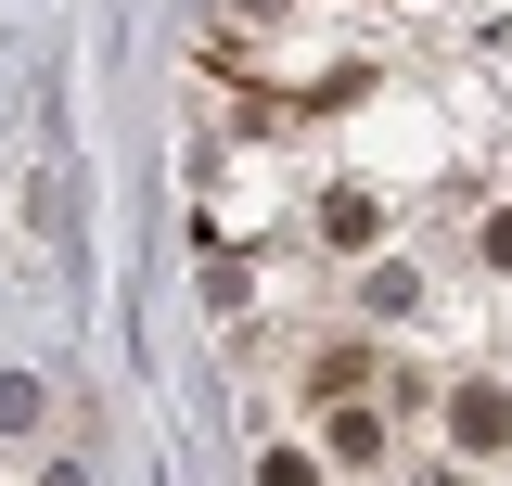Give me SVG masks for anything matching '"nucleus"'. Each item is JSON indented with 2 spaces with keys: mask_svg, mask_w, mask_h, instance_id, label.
Returning <instances> with one entry per match:
<instances>
[{
  "mask_svg": "<svg viewBox=\"0 0 512 486\" xmlns=\"http://www.w3.org/2000/svg\"><path fill=\"white\" fill-rule=\"evenodd\" d=\"M436 410H448V448H461V461H500L512 448V384H487V371H461Z\"/></svg>",
  "mask_w": 512,
  "mask_h": 486,
  "instance_id": "obj_1",
  "label": "nucleus"
},
{
  "mask_svg": "<svg viewBox=\"0 0 512 486\" xmlns=\"http://www.w3.org/2000/svg\"><path fill=\"white\" fill-rule=\"evenodd\" d=\"M39 410H52L39 371H0V435H39Z\"/></svg>",
  "mask_w": 512,
  "mask_h": 486,
  "instance_id": "obj_2",
  "label": "nucleus"
}]
</instances>
